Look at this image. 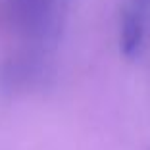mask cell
I'll use <instances>...</instances> for the list:
<instances>
[{"mask_svg":"<svg viewBox=\"0 0 150 150\" xmlns=\"http://www.w3.org/2000/svg\"><path fill=\"white\" fill-rule=\"evenodd\" d=\"M144 31L146 21L125 6L119 18V50L127 60H135L141 54L144 44Z\"/></svg>","mask_w":150,"mask_h":150,"instance_id":"2","label":"cell"},{"mask_svg":"<svg viewBox=\"0 0 150 150\" xmlns=\"http://www.w3.org/2000/svg\"><path fill=\"white\" fill-rule=\"evenodd\" d=\"M12 23L33 44L46 46L60 27L58 0H6Z\"/></svg>","mask_w":150,"mask_h":150,"instance_id":"1","label":"cell"},{"mask_svg":"<svg viewBox=\"0 0 150 150\" xmlns=\"http://www.w3.org/2000/svg\"><path fill=\"white\" fill-rule=\"evenodd\" d=\"M127 8H131L133 12H137L144 21H148V18H150V0H129Z\"/></svg>","mask_w":150,"mask_h":150,"instance_id":"3","label":"cell"}]
</instances>
